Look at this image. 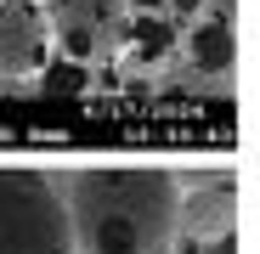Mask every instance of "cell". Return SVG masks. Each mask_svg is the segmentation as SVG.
Wrapping results in <instances>:
<instances>
[{"mask_svg": "<svg viewBox=\"0 0 260 254\" xmlns=\"http://www.w3.org/2000/svg\"><path fill=\"white\" fill-rule=\"evenodd\" d=\"M74 254H170L176 232V169L158 164H85L51 169Z\"/></svg>", "mask_w": 260, "mask_h": 254, "instance_id": "cell-1", "label": "cell"}, {"mask_svg": "<svg viewBox=\"0 0 260 254\" xmlns=\"http://www.w3.org/2000/svg\"><path fill=\"white\" fill-rule=\"evenodd\" d=\"M0 254H74L51 169L0 164Z\"/></svg>", "mask_w": 260, "mask_h": 254, "instance_id": "cell-2", "label": "cell"}, {"mask_svg": "<svg viewBox=\"0 0 260 254\" xmlns=\"http://www.w3.org/2000/svg\"><path fill=\"white\" fill-rule=\"evenodd\" d=\"M130 0H46V23H51V46L62 62L79 68H108L124 57L130 40Z\"/></svg>", "mask_w": 260, "mask_h": 254, "instance_id": "cell-3", "label": "cell"}, {"mask_svg": "<svg viewBox=\"0 0 260 254\" xmlns=\"http://www.w3.org/2000/svg\"><path fill=\"white\" fill-rule=\"evenodd\" d=\"M176 232L181 243H215V237H238V175L226 164L215 169H176Z\"/></svg>", "mask_w": 260, "mask_h": 254, "instance_id": "cell-4", "label": "cell"}, {"mask_svg": "<svg viewBox=\"0 0 260 254\" xmlns=\"http://www.w3.org/2000/svg\"><path fill=\"white\" fill-rule=\"evenodd\" d=\"M51 57H57V46H51L46 6H34V0H0V74L40 79V68Z\"/></svg>", "mask_w": 260, "mask_h": 254, "instance_id": "cell-5", "label": "cell"}, {"mask_svg": "<svg viewBox=\"0 0 260 254\" xmlns=\"http://www.w3.org/2000/svg\"><path fill=\"white\" fill-rule=\"evenodd\" d=\"M187 57H192V68H198V74L226 79V74H232V62H238L232 23H221V17H198V23H192V34H187Z\"/></svg>", "mask_w": 260, "mask_h": 254, "instance_id": "cell-6", "label": "cell"}, {"mask_svg": "<svg viewBox=\"0 0 260 254\" xmlns=\"http://www.w3.org/2000/svg\"><path fill=\"white\" fill-rule=\"evenodd\" d=\"M124 51H136V62H147V68H158V62H170V51H176V17H153V23H142V17H130V40H124Z\"/></svg>", "mask_w": 260, "mask_h": 254, "instance_id": "cell-7", "label": "cell"}, {"mask_svg": "<svg viewBox=\"0 0 260 254\" xmlns=\"http://www.w3.org/2000/svg\"><path fill=\"white\" fill-rule=\"evenodd\" d=\"M198 12H204V0H170V12H164V17H176V23H192Z\"/></svg>", "mask_w": 260, "mask_h": 254, "instance_id": "cell-8", "label": "cell"}, {"mask_svg": "<svg viewBox=\"0 0 260 254\" xmlns=\"http://www.w3.org/2000/svg\"><path fill=\"white\" fill-rule=\"evenodd\" d=\"M204 254H238V243L232 237H215V243H204Z\"/></svg>", "mask_w": 260, "mask_h": 254, "instance_id": "cell-9", "label": "cell"}, {"mask_svg": "<svg viewBox=\"0 0 260 254\" xmlns=\"http://www.w3.org/2000/svg\"><path fill=\"white\" fill-rule=\"evenodd\" d=\"M34 6H46V0H34Z\"/></svg>", "mask_w": 260, "mask_h": 254, "instance_id": "cell-10", "label": "cell"}]
</instances>
